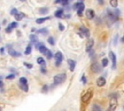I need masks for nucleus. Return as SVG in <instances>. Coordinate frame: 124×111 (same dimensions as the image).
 <instances>
[{"label":"nucleus","instance_id":"bb28decb","mask_svg":"<svg viewBox=\"0 0 124 111\" xmlns=\"http://www.w3.org/2000/svg\"><path fill=\"white\" fill-rule=\"evenodd\" d=\"M47 42H48V43L51 44V45H54V43H55V42H54V39H53L52 37H49V38L47 39Z\"/></svg>","mask_w":124,"mask_h":111},{"label":"nucleus","instance_id":"473e14b6","mask_svg":"<svg viewBox=\"0 0 124 111\" xmlns=\"http://www.w3.org/2000/svg\"><path fill=\"white\" fill-rule=\"evenodd\" d=\"M41 71H42L43 73H46V67H45V65H43V66L41 67Z\"/></svg>","mask_w":124,"mask_h":111},{"label":"nucleus","instance_id":"6e6552de","mask_svg":"<svg viewBox=\"0 0 124 111\" xmlns=\"http://www.w3.org/2000/svg\"><path fill=\"white\" fill-rule=\"evenodd\" d=\"M79 31L83 34L84 37H89V35H90L89 30H88L86 27H84V26H80V27H79Z\"/></svg>","mask_w":124,"mask_h":111},{"label":"nucleus","instance_id":"0eeeda50","mask_svg":"<svg viewBox=\"0 0 124 111\" xmlns=\"http://www.w3.org/2000/svg\"><path fill=\"white\" fill-rule=\"evenodd\" d=\"M86 17L88 18V19H92V18H94V16H95V13H94V11L92 10V9H88L87 11H86Z\"/></svg>","mask_w":124,"mask_h":111},{"label":"nucleus","instance_id":"e433bc0d","mask_svg":"<svg viewBox=\"0 0 124 111\" xmlns=\"http://www.w3.org/2000/svg\"><path fill=\"white\" fill-rule=\"evenodd\" d=\"M58 27H59V30H60V31H63V30H64V25H63L62 23H59V24H58Z\"/></svg>","mask_w":124,"mask_h":111},{"label":"nucleus","instance_id":"393cba45","mask_svg":"<svg viewBox=\"0 0 124 111\" xmlns=\"http://www.w3.org/2000/svg\"><path fill=\"white\" fill-rule=\"evenodd\" d=\"M108 64V60L107 58H104V59L102 60V66H103V67H107Z\"/></svg>","mask_w":124,"mask_h":111},{"label":"nucleus","instance_id":"20e7f679","mask_svg":"<svg viewBox=\"0 0 124 111\" xmlns=\"http://www.w3.org/2000/svg\"><path fill=\"white\" fill-rule=\"evenodd\" d=\"M108 56H109V58H110V60H111V63H112L111 69H116V56H115L114 52L110 51V52L108 53Z\"/></svg>","mask_w":124,"mask_h":111},{"label":"nucleus","instance_id":"dca6fc26","mask_svg":"<svg viewBox=\"0 0 124 111\" xmlns=\"http://www.w3.org/2000/svg\"><path fill=\"white\" fill-rule=\"evenodd\" d=\"M47 19H50V17H49V16H46V17H41V18H38V19H36V23H38V24H41V23L45 22V21H46V20H47Z\"/></svg>","mask_w":124,"mask_h":111},{"label":"nucleus","instance_id":"a18cd8bd","mask_svg":"<svg viewBox=\"0 0 124 111\" xmlns=\"http://www.w3.org/2000/svg\"><path fill=\"white\" fill-rule=\"evenodd\" d=\"M19 1H21V2H24V1H25V0H19Z\"/></svg>","mask_w":124,"mask_h":111},{"label":"nucleus","instance_id":"49530a36","mask_svg":"<svg viewBox=\"0 0 124 111\" xmlns=\"http://www.w3.org/2000/svg\"><path fill=\"white\" fill-rule=\"evenodd\" d=\"M123 108H124V106H123Z\"/></svg>","mask_w":124,"mask_h":111},{"label":"nucleus","instance_id":"9b49d317","mask_svg":"<svg viewBox=\"0 0 124 111\" xmlns=\"http://www.w3.org/2000/svg\"><path fill=\"white\" fill-rule=\"evenodd\" d=\"M9 54L10 55H12V57H20V52H17V51H16L15 49H9Z\"/></svg>","mask_w":124,"mask_h":111},{"label":"nucleus","instance_id":"f3484780","mask_svg":"<svg viewBox=\"0 0 124 111\" xmlns=\"http://www.w3.org/2000/svg\"><path fill=\"white\" fill-rule=\"evenodd\" d=\"M23 16H24V14L23 13H16V14H15V17H16V20H21L22 18H23Z\"/></svg>","mask_w":124,"mask_h":111},{"label":"nucleus","instance_id":"4c0bfd02","mask_svg":"<svg viewBox=\"0 0 124 111\" xmlns=\"http://www.w3.org/2000/svg\"><path fill=\"white\" fill-rule=\"evenodd\" d=\"M15 78V74H10L6 77V79H14Z\"/></svg>","mask_w":124,"mask_h":111},{"label":"nucleus","instance_id":"4be33fe9","mask_svg":"<svg viewBox=\"0 0 124 111\" xmlns=\"http://www.w3.org/2000/svg\"><path fill=\"white\" fill-rule=\"evenodd\" d=\"M19 84L21 85H26L27 84V79L25 77H20L19 78Z\"/></svg>","mask_w":124,"mask_h":111},{"label":"nucleus","instance_id":"c756f323","mask_svg":"<svg viewBox=\"0 0 124 111\" xmlns=\"http://www.w3.org/2000/svg\"><path fill=\"white\" fill-rule=\"evenodd\" d=\"M92 110H98V111H100V110H101V107H100L99 105L94 104V105L92 106Z\"/></svg>","mask_w":124,"mask_h":111},{"label":"nucleus","instance_id":"5701e85b","mask_svg":"<svg viewBox=\"0 0 124 111\" xmlns=\"http://www.w3.org/2000/svg\"><path fill=\"white\" fill-rule=\"evenodd\" d=\"M68 1H69V0H55V3H57V4H62V5H66V4H68Z\"/></svg>","mask_w":124,"mask_h":111},{"label":"nucleus","instance_id":"79ce46f5","mask_svg":"<svg viewBox=\"0 0 124 111\" xmlns=\"http://www.w3.org/2000/svg\"><path fill=\"white\" fill-rule=\"evenodd\" d=\"M120 42H124V36H123V37L120 39Z\"/></svg>","mask_w":124,"mask_h":111},{"label":"nucleus","instance_id":"aec40b11","mask_svg":"<svg viewBox=\"0 0 124 111\" xmlns=\"http://www.w3.org/2000/svg\"><path fill=\"white\" fill-rule=\"evenodd\" d=\"M37 33H39V34H43V35H46V34L48 33V31H47V29H46V28H43V29L38 30V31H37Z\"/></svg>","mask_w":124,"mask_h":111},{"label":"nucleus","instance_id":"a878e982","mask_svg":"<svg viewBox=\"0 0 124 111\" xmlns=\"http://www.w3.org/2000/svg\"><path fill=\"white\" fill-rule=\"evenodd\" d=\"M37 63L38 64H41V65H45V60L42 58V57H39L38 59H37ZM46 66V65H45Z\"/></svg>","mask_w":124,"mask_h":111},{"label":"nucleus","instance_id":"4468645a","mask_svg":"<svg viewBox=\"0 0 124 111\" xmlns=\"http://www.w3.org/2000/svg\"><path fill=\"white\" fill-rule=\"evenodd\" d=\"M63 10L62 9H58L56 12H55V14H54V15L56 16V17H58V18H61L62 16H63Z\"/></svg>","mask_w":124,"mask_h":111},{"label":"nucleus","instance_id":"b1692460","mask_svg":"<svg viewBox=\"0 0 124 111\" xmlns=\"http://www.w3.org/2000/svg\"><path fill=\"white\" fill-rule=\"evenodd\" d=\"M47 12H48V9H47V8H42V9H40V11H39V13L42 14H46Z\"/></svg>","mask_w":124,"mask_h":111},{"label":"nucleus","instance_id":"423d86ee","mask_svg":"<svg viewBox=\"0 0 124 111\" xmlns=\"http://www.w3.org/2000/svg\"><path fill=\"white\" fill-rule=\"evenodd\" d=\"M116 106H117V101H116V98H115V97H113V98H111V99H110V102H109V108H108V110H114V109L116 108Z\"/></svg>","mask_w":124,"mask_h":111},{"label":"nucleus","instance_id":"f704fd0d","mask_svg":"<svg viewBox=\"0 0 124 111\" xmlns=\"http://www.w3.org/2000/svg\"><path fill=\"white\" fill-rule=\"evenodd\" d=\"M12 31H13V28H12V27L9 25V26L6 28V32H7V33H11Z\"/></svg>","mask_w":124,"mask_h":111},{"label":"nucleus","instance_id":"2f4dec72","mask_svg":"<svg viewBox=\"0 0 124 111\" xmlns=\"http://www.w3.org/2000/svg\"><path fill=\"white\" fill-rule=\"evenodd\" d=\"M47 90H48V87H47V85H44V86H43V89H42V92L46 93V92H47Z\"/></svg>","mask_w":124,"mask_h":111},{"label":"nucleus","instance_id":"39448f33","mask_svg":"<svg viewBox=\"0 0 124 111\" xmlns=\"http://www.w3.org/2000/svg\"><path fill=\"white\" fill-rule=\"evenodd\" d=\"M91 97H92V92H88V93H86V94H84L82 96L81 101L82 102H87V101H89V99L91 98Z\"/></svg>","mask_w":124,"mask_h":111},{"label":"nucleus","instance_id":"f8f14e48","mask_svg":"<svg viewBox=\"0 0 124 111\" xmlns=\"http://www.w3.org/2000/svg\"><path fill=\"white\" fill-rule=\"evenodd\" d=\"M93 44H94V40L93 39H89L88 42H87V43H86V51L87 52L91 49V47L93 46Z\"/></svg>","mask_w":124,"mask_h":111},{"label":"nucleus","instance_id":"f257e3e1","mask_svg":"<svg viewBox=\"0 0 124 111\" xmlns=\"http://www.w3.org/2000/svg\"><path fill=\"white\" fill-rule=\"evenodd\" d=\"M65 80H66V73H64V72L58 73V74H56V75L53 77V83H54V85L61 84V83H63Z\"/></svg>","mask_w":124,"mask_h":111},{"label":"nucleus","instance_id":"1a4fd4ad","mask_svg":"<svg viewBox=\"0 0 124 111\" xmlns=\"http://www.w3.org/2000/svg\"><path fill=\"white\" fill-rule=\"evenodd\" d=\"M67 63H68V65H69L70 70H71V71H74L75 67H76V62H75L74 60H72V59H68V60H67Z\"/></svg>","mask_w":124,"mask_h":111},{"label":"nucleus","instance_id":"7ed1b4c3","mask_svg":"<svg viewBox=\"0 0 124 111\" xmlns=\"http://www.w3.org/2000/svg\"><path fill=\"white\" fill-rule=\"evenodd\" d=\"M54 57H55V60H56L55 65H56V66H60V65H61V62H62V60H63V54H62L60 51H57V52L55 53Z\"/></svg>","mask_w":124,"mask_h":111},{"label":"nucleus","instance_id":"2eb2a0df","mask_svg":"<svg viewBox=\"0 0 124 111\" xmlns=\"http://www.w3.org/2000/svg\"><path fill=\"white\" fill-rule=\"evenodd\" d=\"M29 38H30V42H31L32 43H37V42H38V38H37V36H36V35L31 34Z\"/></svg>","mask_w":124,"mask_h":111},{"label":"nucleus","instance_id":"58836bf2","mask_svg":"<svg viewBox=\"0 0 124 111\" xmlns=\"http://www.w3.org/2000/svg\"><path fill=\"white\" fill-rule=\"evenodd\" d=\"M24 66L27 67V68H29V69H32V68H33V66H32L31 64H27V63H24Z\"/></svg>","mask_w":124,"mask_h":111},{"label":"nucleus","instance_id":"72a5a7b5","mask_svg":"<svg viewBox=\"0 0 124 111\" xmlns=\"http://www.w3.org/2000/svg\"><path fill=\"white\" fill-rule=\"evenodd\" d=\"M9 25L14 29V28H16V27L17 26V23H16V22H12V23H11V24H9Z\"/></svg>","mask_w":124,"mask_h":111},{"label":"nucleus","instance_id":"37998d69","mask_svg":"<svg viewBox=\"0 0 124 111\" xmlns=\"http://www.w3.org/2000/svg\"><path fill=\"white\" fill-rule=\"evenodd\" d=\"M2 87H3V82L0 80V88H2Z\"/></svg>","mask_w":124,"mask_h":111},{"label":"nucleus","instance_id":"cd10ccee","mask_svg":"<svg viewBox=\"0 0 124 111\" xmlns=\"http://www.w3.org/2000/svg\"><path fill=\"white\" fill-rule=\"evenodd\" d=\"M81 3H82V2H78V1L76 4H74V6H73L74 10H78V7L81 5Z\"/></svg>","mask_w":124,"mask_h":111},{"label":"nucleus","instance_id":"a19ab883","mask_svg":"<svg viewBox=\"0 0 124 111\" xmlns=\"http://www.w3.org/2000/svg\"><path fill=\"white\" fill-rule=\"evenodd\" d=\"M4 51H5V48H4V47H1V48H0V53H1V54H3V53H4Z\"/></svg>","mask_w":124,"mask_h":111},{"label":"nucleus","instance_id":"f03ea898","mask_svg":"<svg viewBox=\"0 0 124 111\" xmlns=\"http://www.w3.org/2000/svg\"><path fill=\"white\" fill-rule=\"evenodd\" d=\"M91 70L94 72V73H100L102 71V67L96 62V63H93L91 65Z\"/></svg>","mask_w":124,"mask_h":111},{"label":"nucleus","instance_id":"ddd939ff","mask_svg":"<svg viewBox=\"0 0 124 111\" xmlns=\"http://www.w3.org/2000/svg\"><path fill=\"white\" fill-rule=\"evenodd\" d=\"M83 10H84V4L83 3H81V5L78 8V15H79V16H81L82 15V12H83Z\"/></svg>","mask_w":124,"mask_h":111},{"label":"nucleus","instance_id":"c85d7f7f","mask_svg":"<svg viewBox=\"0 0 124 111\" xmlns=\"http://www.w3.org/2000/svg\"><path fill=\"white\" fill-rule=\"evenodd\" d=\"M19 85H20V88H21L24 92H27V91H28V85H27V84H26V85H21V84H19Z\"/></svg>","mask_w":124,"mask_h":111},{"label":"nucleus","instance_id":"6ab92c4d","mask_svg":"<svg viewBox=\"0 0 124 111\" xmlns=\"http://www.w3.org/2000/svg\"><path fill=\"white\" fill-rule=\"evenodd\" d=\"M45 55H46V57L47 59H51L52 58V53H51V51L49 49H46V51L45 52Z\"/></svg>","mask_w":124,"mask_h":111},{"label":"nucleus","instance_id":"a211bd4d","mask_svg":"<svg viewBox=\"0 0 124 111\" xmlns=\"http://www.w3.org/2000/svg\"><path fill=\"white\" fill-rule=\"evenodd\" d=\"M31 51H32V46H31V44H28V45L26 46V48H25L24 54H25V55H28V54L31 53Z\"/></svg>","mask_w":124,"mask_h":111},{"label":"nucleus","instance_id":"412c9836","mask_svg":"<svg viewBox=\"0 0 124 111\" xmlns=\"http://www.w3.org/2000/svg\"><path fill=\"white\" fill-rule=\"evenodd\" d=\"M109 4H110V6H111L112 8H116L117 5H118V1H117V0H110V1H109Z\"/></svg>","mask_w":124,"mask_h":111},{"label":"nucleus","instance_id":"ea45409f","mask_svg":"<svg viewBox=\"0 0 124 111\" xmlns=\"http://www.w3.org/2000/svg\"><path fill=\"white\" fill-rule=\"evenodd\" d=\"M81 80H82L83 84H85V83H86V78H85V76H84V75H82V77H81Z\"/></svg>","mask_w":124,"mask_h":111},{"label":"nucleus","instance_id":"9d476101","mask_svg":"<svg viewBox=\"0 0 124 111\" xmlns=\"http://www.w3.org/2000/svg\"><path fill=\"white\" fill-rule=\"evenodd\" d=\"M97 86H99V87H103L105 84H106V79H105V77H99L98 79H97Z\"/></svg>","mask_w":124,"mask_h":111},{"label":"nucleus","instance_id":"c9c22d12","mask_svg":"<svg viewBox=\"0 0 124 111\" xmlns=\"http://www.w3.org/2000/svg\"><path fill=\"white\" fill-rule=\"evenodd\" d=\"M117 39H118V36L115 35V36H114V39H113V44H114V45L117 44Z\"/></svg>","mask_w":124,"mask_h":111},{"label":"nucleus","instance_id":"c03bdc74","mask_svg":"<svg viewBox=\"0 0 124 111\" xmlns=\"http://www.w3.org/2000/svg\"><path fill=\"white\" fill-rule=\"evenodd\" d=\"M78 2H83V0H78Z\"/></svg>","mask_w":124,"mask_h":111},{"label":"nucleus","instance_id":"7c9ffc66","mask_svg":"<svg viewBox=\"0 0 124 111\" xmlns=\"http://www.w3.org/2000/svg\"><path fill=\"white\" fill-rule=\"evenodd\" d=\"M16 13H17V10H16V8H14V9H12V10H11V12H10V14H11L12 15H15V14H16Z\"/></svg>","mask_w":124,"mask_h":111}]
</instances>
